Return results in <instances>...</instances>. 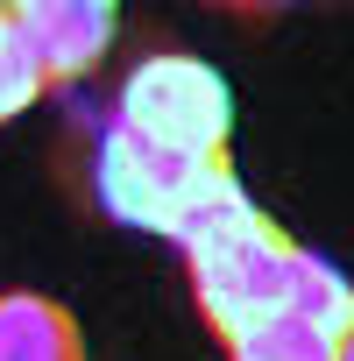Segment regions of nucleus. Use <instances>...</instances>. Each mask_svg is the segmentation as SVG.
<instances>
[{"mask_svg": "<svg viewBox=\"0 0 354 361\" xmlns=\"http://www.w3.org/2000/svg\"><path fill=\"white\" fill-rule=\"evenodd\" d=\"M177 248H185V269H192V298H199V312H206V326L220 340H234V333H248V326L283 312L298 241L241 192V177L220 185L192 213Z\"/></svg>", "mask_w": 354, "mask_h": 361, "instance_id": "nucleus-1", "label": "nucleus"}, {"mask_svg": "<svg viewBox=\"0 0 354 361\" xmlns=\"http://www.w3.org/2000/svg\"><path fill=\"white\" fill-rule=\"evenodd\" d=\"M234 185V163L227 156H177V149H156L128 128H106L99 149H92V192L114 220L128 227H149V234H185L192 213Z\"/></svg>", "mask_w": 354, "mask_h": 361, "instance_id": "nucleus-2", "label": "nucleus"}, {"mask_svg": "<svg viewBox=\"0 0 354 361\" xmlns=\"http://www.w3.org/2000/svg\"><path fill=\"white\" fill-rule=\"evenodd\" d=\"M128 135L156 142V149H177V156H227V128H234V99L220 85L213 64L199 57H177V50H156L128 71L121 85V121Z\"/></svg>", "mask_w": 354, "mask_h": 361, "instance_id": "nucleus-3", "label": "nucleus"}, {"mask_svg": "<svg viewBox=\"0 0 354 361\" xmlns=\"http://www.w3.org/2000/svg\"><path fill=\"white\" fill-rule=\"evenodd\" d=\"M8 22H15L22 50L36 57L43 85L50 78H85L106 57L114 29H121V15L106 0H22V8H8Z\"/></svg>", "mask_w": 354, "mask_h": 361, "instance_id": "nucleus-4", "label": "nucleus"}, {"mask_svg": "<svg viewBox=\"0 0 354 361\" xmlns=\"http://www.w3.org/2000/svg\"><path fill=\"white\" fill-rule=\"evenodd\" d=\"M0 361H85L71 312L36 290H0Z\"/></svg>", "mask_w": 354, "mask_h": 361, "instance_id": "nucleus-5", "label": "nucleus"}, {"mask_svg": "<svg viewBox=\"0 0 354 361\" xmlns=\"http://www.w3.org/2000/svg\"><path fill=\"white\" fill-rule=\"evenodd\" d=\"M283 312L340 340V333L354 326V283H347V276H340V269H333L326 255L298 248V262H291V298H283Z\"/></svg>", "mask_w": 354, "mask_h": 361, "instance_id": "nucleus-6", "label": "nucleus"}, {"mask_svg": "<svg viewBox=\"0 0 354 361\" xmlns=\"http://www.w3.org/2000/svg\"><path fill=\"white\" fill-rule=\"evenodd\" d=\"M227 354L234 361H340V340L319 333V326H305V319H291V312H276V319L234 333Z\"/></svg>", "mask_w": 354, "mask_h": 361, "instance_id": "nucleus-7", "label": "nucleus"}, {"mask_svg": "<svg viewBox=\"0 0 354 361\" xmlns=\"http://www.w3.org/2000/svg\"><path fill=\"white\" fill-rule=\"evenodd\" d=\"M36 92H43V71H36V57L22 50V36H15L8 8H0V121L29 114V106H36Z\"/></svg>", "mask_w": 354, "mask_h": 361, "instance_id": "nucleus-8", "label": "nucleus"}, {"mask_svg": "<svg viewBox=\"0 0 354 361\" xmlns=\"http://www.w3.org/2000/svg\"><path fill=\"white\" fill-rule=\"evenodd\" d=\"M340 361H354V326H347V333H340Z\"/></svg>", "mask_w": 354, "mask_h": 361, "instance_id": "nucleus-9", "label": "nucleus"}]
</instances>
